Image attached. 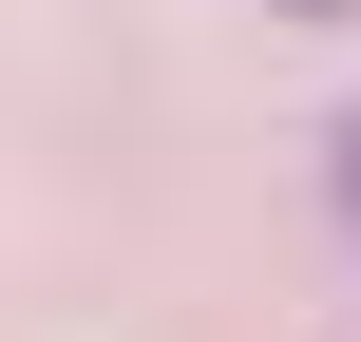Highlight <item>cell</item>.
Wrapping results in <instances>:
<instances>
[{
	"label": "cell",
	"instance_id": "obj_1",
	"mask_svg": "<svg viewBox=\"0 0 361 342\" xmlns=\"http://www.w3.org/2000/svg\"><path fill=\"white\" fill-rule=\"evenodd\" d=\"M324 152H343V209H361V114H343V133H324Z\"/></svg>",
	"mask_w": 361,
	"mask_h": 342
}]
</instances>
